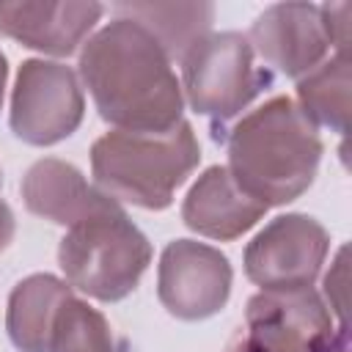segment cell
I'll return each instance as SVG.
<instances>
[{
    "mask_svg": "<svg viewBox=\"0 0 352 352\" xmlns=\"http://www.w3.org/2000/svg\"><path fill=\"white\" fill-rule=\"evenodd\" d=\"M170 63L146 28L116 16L82 44L80 77L107 124L160 135L184 121V96Z\"/></svg>",
    "mask_w": 352,
    "mask_h": 352,
    "instance_id": "cell-1",
    "label": "cell"
},
{
    "mask_svg": "<svg viewBox=\"0 0 352 352\" xmlns=\"http://www.w3.org/2000/svg\"><path fill=\"white\" fill-rule=\"evenodd\" d=\"M319 160V132L289 96L250 110L228 135V173L264 206L297 201L314 184Z\"/></svg>",
    "mask_w": 352,
    "mask_h": 352,
    "instance_id": "cell-2",
    "label": "cell"
},
{
    "mask_svg": "<svg viewBox=\"0 0 352 352\" xmlns=\"http://www.w3.org/2000/svg\"><path fill=\"white\" fill-rule=\"evenodd\" d=\"M201 162V146L187 121L168 132H107L91 148L96 187L113 201L140 209H168L173 192Z\"/></svg>",
    "mask_w": 352,
    "mask_h": 352,
    "instance_id": "cell-3",
    "label": "cell"
},
{
    "mask_svg": "<svg viewBox=\"0 0 352 352\" xmlns=\"http://www.w3.org/2000/svg\"><path fill=\"white\" fill-rule=\"evenodd\" d=\"M58 264L72 289L99 302H118L138 289L148 270L151 242L110 198L66 231L58 245Z\"/></svg>",
    "mask_w": 352,
    "mask_h": 352,
    "instance_id": "cell-4",
    "label": "cell"
},
{
    "mask_svg": "<svg viewBox=\"0 0 352 352\" xmlns=\"http://www.w3.org/2000/svg\"><path fill=\"white\" fill-rule=\"evenodd\" d=\"M267 82L270 74L253 63L248 36L234 30L206 33L182 58V96L214 121L242 113Z\"/></svg>",
    "mask_w": 352,
    "mask_h": 352,
    "instance_id": "cell-5",
    "label": "cell"
},
{
    "mask_svg": "<svg viewBox=\"0 0 352 352\" xmlns=\"http://www.w3.org/2000/svg\"><path fill=\"white\" fill-rule=\"evenodd\" d=\"M346 349L344 327H333V316L322 297L305 289L258 292L248 300L245 327L226 352H341Z\"/></svg>",
    "mask_w": 352,
    "mask_h": 352,
    "instance_id": "cell-6",
    "label": "cell"
},
{
    "mask_svg": "<svg viewBox=\"0 0 352 352\" xmlns=\"http://www.w3.org/2000/svg\"><path fill=\"white\" fill-rule=\"evenodd\" d=\"M85 99L77 74L55 60L19 66L11 94V129L28 146H55L82 124Z\"/></svg>",
    "mask_w": 352,
    "mask_h": 352,
    "instance_id": "cell-7",
    "label": "cell"
},
{
    "mask_svg": "<svg viewBox=\"0 0 352 352\" xmlns=\"http://www.w3.org/2000/svg\"><path fill=\"white\" fill-rule=\"evenodd\" d=\"M330 250L324 226L292 212L270 220L245 248V275L261 292L305 289L316 280Z\"/></svg>",
    "mask_w": 352,
    "mask_h": 352,
    "instance_id": "cell-8",
    "label": "cell"
},
{
    "mask_svg": "<svg viewBox=\"0 0 352 352\" xmlns=\"http://www.w3.org/2000/svg\"><path fill=\"white\" fill-rule=\"evenodd\" d=\"M228 258L204 242L176 239L160 256L157 294L162 308L182 322H201L220 314L231 297Z\"/></svg>",
    "mask_w": 352,
    "mask_h": 352,
    "instance_id": "cell-9",
    "label": "cell"
},
{
    "mask_svg": "<svg viewBox=\"0 0 352 352\" xmlns=\"http://www.w3.org/2000/svg\"><path fill=\"white\" fill-rule=\"evenodd\" d=\"M248 41L272 69L297 80L316 69L330 50L322 11L314 3H275L264 8L250 25Z\"/></svg>",
    "mask_w": 352,
    "mask_h": 352,
    "instance_id": "cell-10",
    "label": "cell"
},
{
    "mask_svg": "<svg viewBox=\"0 0 352 352\" xmlns=\"http://www.w3.org/2000/svg\"><path fill=\"white\" fill-rule=\"evenodd\" d=\"M99 3H36V0H0V33L28 50L66 58L102 19Z\"/></svg>",
    "mask_w": 352,
    "mask_h": 352,
    "instance_id": "cell-11",
    "label": "cell"
},
{
    "mask_svg": "<svg viewBox=\"0 0 352 352\" xmlns=\"http://www.w3.org/2000/svg\"><path fill=\"white\" fill-rule=\"evenodd\" d=\"M267 209L270 206L250 198L234 182L226 165H212L195 179V184L184 195L182 220L190 231L201 236L231 242L250 231L267 214Z\"/></svg>",
    "mask_w": 352,
    "mask_h": 352,
    "instance_id": "cell-12",
    "label": "cell"
},
{
    "mask_svg": "<svg viewBox=\"0 0 352 352\" xmlns=\"http://www.w3.org/2000/svg\"><path fill=\"white\" fill-rule=\"evenodd\" d=\"M22 201L28 212L55 223V226H74L102 209L110 195L99 187L88 184L80 168L72 162L44 157L33 162L22 179Z\"/></svg>",
    "mask_w": 352,
    "mask_h": 352,
    "instance_id": "cell-13",
    "label": "cell"
},
{
    "mask_svg": "<svg viewBox=\"0 0 352 352\" xmlns=\"http://www.w3.org/2000/svg\"><path fill=\"white\" fill-rule=\"evenodd\" d=\"M72 297V286L50 272L22 278L6 311V330L19 352H50V336L60 305Z\"/></svg>",
    "mask_w": 352,
    "mask_h": 352,
    "instance_id": "cell-14",
    "label": "cell"
},
{
    "mask_svg": "<svg viewBox=\"0 0 352 352\" xmlns=\"http://www.w3.org/2000/svg\"><path fill=\"white\" fill-rule=\"evenodd\" d=\"M116 16L132 19L146 28L170 60H182L184 52L209 33L214 19L212 3H118Z\"/></svg>",
    "mask_w": 352,
    "mask_h": 352,
    "instance_id": "cell-15",
    "label": "cell"
},
{
    "mask_svg": "<svg viewBox=\"0 0 352 352\" xmlns=\"http://www.w3.org/2000/svg\"><path fill=\"white\" fill-rule=\"evenodd\" d=\"M297 99L302 116L314 126H327L344 135L349 129V58L336 52L316 69L297 80Z\"/></svg>",
    "mask_w": 352,
    "mask_h": 352,
    "instance_id": "cell-16",
    "label": "cell"
},
{
    "mask_svg": "<svg viewBox=\"0 0 352 352\" xmlns=\"http://www.w3.org/2000/svg\"><path fill=\"white\" fill-rule=\"evenodd\" d=\"M50 352H118V349L107 319L96 308H91L88 302L72 294L55 316Z\"/></svg>",
    "mask_w": 352,
    "mask_h": 352,
    "instance_id": "cell-17",
    "label": "cell"
},
{
    "mask_svg": "<svg viewBox=\"0 0 352 352\" xmlns=\"http://www.w3.org/2000/svg\"><path fill=\"white\" fill-rule=\"evenodd\" d=\"M319 11H322V25H324L330 47H336L338 52H346L352 3H327V6H319Z\"/></svg>",
    "mask_w": 352,
    "mask_h": 352,
    "instance_id": "cell-18",
    "label": "cell"
},
{
    "mask_svg": "<svg viewBox=\"0 0 352 352\" xmlns=\"http://www.w3.org/2000/svg\"><path fill=\"white\" fill-rule=\"evenodd\" d=\"M324 294L330 300L333 314L338 316V322L344 327V308H346V248L338 250L330 272L324 275Z\"/></svg>",
    "mask_w": 352,
    "mask_h": 352,
    "instance_id": "cell-19",
    "label": "cell"
},
{
    "mask_svg": "<svg viewBox=\"0 0 352 352\" xmlns=\"http://www.w3.org/2000/svg\"><path fill=\"white\" fill-rule=\"evenodd\" d=\"M14 228H16V223H14V212H11V206L0 198V253L11 245V239H14Z\"/></svg>",
    "mask_w": 352,
    "mask_h": 352,
    "instance_id": "cell-20",
    "label": "cell"
},
{
    "mask_svg": "<svg viewBox=\"0 0 352 352\" xmlns=\"http://www.w3.org/2000/svg\"><path fill=\"white\" fill-rule=\"evenodd\" d=\"M6 80H8V60L0 52V110H3V94H6Z\"/></svg>",
    "mask_w": 352,
    "mask_h": 352,
    "instance_id": "cell-21",
    "label": "cell"
},
{
    "mask_svg": "<svg viewBox=\"0 0 352 352\" xmlns=\"http://www.w3.org/2000/svg\"><path fill=\"white\" fill-rule=\"evenodd\" d=\"M0 187H3V173H0Z\"/></svg>",
    "mask_w": 352,
    "mask_h": 352,
    "instance_id": "cell-22",
    "label": "cell"
}]
</instances>
